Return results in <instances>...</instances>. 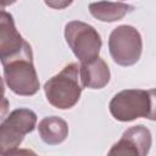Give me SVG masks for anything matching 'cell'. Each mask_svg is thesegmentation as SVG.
Here are the masks:
<instances>
[{"mask_svg":"<svg viewBox=\"0 0 156 156\" xmlns=\"http://www.w3.org/2000/svg\"><path fill=\"white\" fill-rule=\"evenodd\" d=\"M1 63L4 82L11 91L21 96H32L38 93L40 83L33 65V51L29 43L17 55L1 60Z\"/></svg>","mask_w":156,"mask_h":156,"instance_id":"6da1fadb","label":"cell"},{"mask_svg":"<svg viewBox=\"0 0 156 156\" xmlns=\"http://www.w3.org/2000/svg\"><path fill=\"white\" fill-rule=\"evenodd\" d=\"M84 85L80 78V65L72 62L44 84V93L50 105L60 110L72 108L80 99Z\"/></svg>","mask_w":156,"mask_h":156,"instance_id":"7a4b0ae2","label":"cell"},{"mask_svg":"<svg viewBox=\"0 0 156 156\" xmlns=\"http://www.w3.org/2000/svg\"><path fill=\"white\" fill-rule=\"evenodd\" d=\"M37 126V115L33 110L20 107L10 112L0 126V154L12 155L23 141L26 134Z\"/></svg>","mask_w":156,"mask_h":156,"instance_id":"3957f363","label":"cell"},{"mask_svg":"<svg viewBox=\"0 0 156 156\" xmlns=\"http://www.w3.org/2000/svg\"><path fill=\"white\" fill-rule=\"evenodd\" d=\"M65 38L80 62H90L99 57L102 40L93 26L82 21H71L65 26Z\"/></svg>","mask_w":156,"mask_h":156,"instance_id":"277c9868","label":"cell"},{"mask_svg":"<svg viewBox=\"0 0 156 156\" xmlns=\"http://www.w3.org/2000/svg\"><path fill=\"white\" fill-rule=\"evenodd\" d=\"M108 51L117 65L123 67L135 65L143 51V39L139 30L129 24L116 27L108 37Z\"/></svg>","mask_w":156,"mask_h":156,"instance_id":"5b68a950","label":"cell"},{"mask_svg":"<svg viewBox=\"0 0 156 156\" xmlns=\"http://www.w3.org/2000/svg\"><path fill=\"white\" fill-rule=\"evenodd\" d=\"M108 108L112 117L119 122H130L141 117L146 118L150 111L149 90H122L111 99Z\"/></svg>","mask_w":156,"mask_h":156,"instance_id":"8992f818","label":"cell"},{"mask_svg":"<svg viewBox=\"0 0 156 156\" xmlns=\"http://www.w3.org/2000/svg\"><path fill=\"white\" fill-rule=\"evenodd\" d=\"M152 144L151 132L143 124H136L122 134V138L113 144L108 155H136L145 156L149 154Z\"/></svg>","mask_w":156,"mask_h":156,"instance_id":"52a82bcc","label":"cell"},{"mask_svg":"<svg viewBox=\"0 0 156 156\" xmlns=\"http://www.w3.org/2000/svg\"><path fill=\"white\" fill-rule=\"evenodd\" d=\"M27 40L22 38L15 26V21L11 13L1 10L0 15V58L5 60L13 55L21 52L26 45Z\"/></svg>","mask_w":156,"mask_h":156,"instance_id":"ba28073f","label":"cell"},{"mask_svg":"<svg viewBox=\"0 0 156 156\" xmlns=\"http://www.w3.org/2000/svg\"><path fill=\"white\" fill-rule=\"evenodd\" d=\"M110 68L99 56L90 62H80V78L84 88L101 89L110 82Z\"/></svg>","mask_w":156,"mask_h":156,"instance_id":"9c48e42d","label":"cell"},{"mask_svg":"<svg viewBox=\"0 0 156 156\" xmlns=\"http://www.w3.org/2000/svg\"><path fill=\"white\" fill-rule=\"evenodd\" d=\"M134 10L133 5L124 4V2H113L107 0H101L96 2L89 4V12L90 15L101 21V22H116L122 20L124 16L130 13Z\"/></svg>","mask_w":156,"mask_h":156,"instance_id":"30bf717a","label":"cell"},{"mask_svg":"<svg viewBox=\"0 0 156 156\" xmlns=\"http://www.w3.org/2000/svg\"><path fill=\"white\" fill-rule=\"evenodd\" d=\"M38 132L41 140L48 145H58L68 136V124L57 116L44 117L38 124Z\"/></svg>","mask_w":156,"mask_h":156,"instance_id":"8fae6325","label":"cell"},{"mask_svg":"<svg viewBox=\"0 0 156 156\" xmlns=\"http://www.w3.org/2000/svg\"><path fill=\"white\" fill-rule=\"evenodd\" d=\"M149 95H150V111L146 118L151 121H156V89H150Z\"/></svg>","mask_w":156,"mask_h":156,"instance_id":"7c38bea8","label":"cell"},{"mask_svg":"<svg viewBox=\"0 0 156 156\" xmlns=\"http://www.w3.org/2000/svg\"><path fill=\"white\" fill-rule=\"evenodd\" d=\"M45 5L51 7V9H55V10H63L66 7H68L73 0H44Z\"/></svg>","mask_w":156,"mask_h":156,"instance_id":"4fadbf2b","label":"cell"},{"mask_svg":"<svg viewBox=\"0 0 156 156\" xmlns=\"http://www.w3.org/2000/svg\"><path fill=\"white\" fill-rule=\"evenodd\" d=\"M16 1H17V0H1V10H5L6 6L12 5V4H15Z\"/></svg>","mask_w":156,"mask_h":156,"instance_id":"5bb4252c","label":"cell"}]
</instances>
